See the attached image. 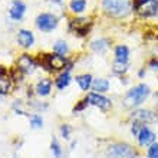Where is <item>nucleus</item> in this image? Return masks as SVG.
Wrapping results in <instances>:
<instances>
[{"instance_id": "obj_22", "label": "nucleus", "mask_w": 158, "mask_h": 158, "mask_svg": "<svg viewBox=\"0 0 158 158\" xmlns=\"http://www.w3.org/2000/svg\"><path fill=\"white\" fill-rule=\"evenodd\" d=\"M127 71H128V65L127 63L115 60V63H114V72L115 73H125Z\"/></svg>"}, {"instance_id": "obj_23", "label": "nucleus", "mask_w": 158, "mask_h": 158, "mask_svg": "<svg viewBox=\"0 0 158 158\" xmlns=\"http://www.w3.org/2000/svg\"><path fill=\"white\" fill-rule=\"evenodd\" d=\"M42 125H43V119L39 115H32L30 117V127L32 128H35V129L42 128Z\"/></svg>"}, {"instance_id": "obj_11", "label": "nucleus", "mask_w": 158, "mask_h": 158, "mask_svg": "<svg viewBox=\"0 0 158 158\" xmlns=\"http://www.w3.org/2000/svg\"><path fill=\"white\" fill-rule=\"evenodd\" d=\"M138 142H139V145L145 147V145H150V144H152V142L155 141V134L151 131L147 125H142L141 128V132H139V135L137 137Z\"/></svg>"}, {"instance_id": "obj_9", "label": "nucleus", "mask_w": 158, "mask_h": 158, "mask_svg": "<svg viewBox=\"0 0 158 158\" xmlns=\"http://www.w3.org/2000/svg\"><path fill=\"white\" fill-rule=\"evenodd\" d=\"M35 60L30 58L29 55H22L19 60H17V69L22 72V73H30V72L35 71Z\"/></svg>"}, {"instance_id": "obj_5", "label": "nucleus", "mask_w": 158, "mask_h": 158, "mask_svg": "<svg viewBox=\"0 0 158 158\" xmlns=\"http://www.w3.org/2000/svg\"><path fill=\"white\" fill-rule=\"evenodd\" d=\"M56 25H58V19L53 15H49V13H42L36 19V26L42 32H50L56 27Z\"/></svg>"}, {"instance_id": "obj_8", "label": "nucleus", "mask_w": 158, "mask_h": 158, "mask_svg": "<svg viewBox=\"0 0 158 158\" xmlns=\"http://www.w3.org/2000/svg\"><path fill=\"white\" fill-rule=\"evenodd\" d=\"M86 101H88V104L95 105V106H98V108H101V109H106V108H109V105H111V101H109L108 98H105V96H102L101 94H96V92L89 94V95L86 96Z\"/></svg>"}, {"instance_id": "obj_12", "label": "nucleus", "mask_w": 158, "mask_h": 158, "mask_svg": "<svg viewBox=\"0 0 158 158\" xmlns=\"http://www.w3.org/2000/svg\"><path fill=\"white\" fill-rule=\"evenodd\" d=\"M91 27V23L88 19H75L71 22V29L75 30L79 36H85Z\"/></svg>"}, {"instance_id": "obj_18", "label": "nucleus", "mask_w": 158, "mask_h": 158, "mask_svg": "<svg viewBox=\"0 0 158 158\" xmlns=\"http://www.w3.org/2000/svg\"><path fill=\"white\" fill-rule=\"evenodd\" d=\"M76 82H78V85L81 86L82 91H88L92 85V76L91 75H81L76 78Z\"/></svg>"}, {"instance_id": "obj_24", "label": "nucleus", "mask_w": 158, "mask_h": 158, "mask_svg": "<svg viewBox=\"0 0 158 158\" xmlns=\"http://www.w3.org/2000/svg\"><path fill=\"white\" fill-rule=\"evenodd\" d=\"M9 88H10V82H9V79L0 78V95L7 94V92H9Z\"/></svg>"}, {"instance_id": "obj_28", "label": "nucleus", "mask_w": 158, "mask_h": 158, "mask_svg": "<svg viewBox=\"0 0 158 158\" xmlns=\"http://www.w3.org/2000/svg\"><path fill=\"white\" fill-rule=\"evenodd\" d=\"M150 68L152 69V71H158V59H157V58L151 59V62H150Z\"/></svg>"}, {"instance_id": "obj_14", "label": "nucleus", "mask_w": 158, "mask_h": 158, "mask_svg": "<svg viewBox=\"0 0 158 158\" xmlns=\"http://www.w3.org/2000/svg\"><path fill=\"white\" fill-rule=\"evenodd\" d=\"M50 89H52V82H50L49 79H42L39 81L38 86H36V91L40 96H46L50 94Z\"/></svg>"}, {"instance_id": "obj_29", "label": "nucleus", "mask_w": 158, "mask_h": 158, "mask_svg": "<svg viewBox=\"0 0 158 158\" xmlns=\"http://www.w3.org/2000/svg\"><path fill=\"white\" fill-rule=\"evenodd\" d=\"M86 105H88V101H82V102H81L78 106H75V112H76V111H82V109L85 108Z\"/></svg>"}, {"instance_id": "obj_30", "label": "nucleus", "mask_w": 158, "mask_h": 158, "mask_svg": "<svg viewBox=\"0 0 158 158\" xmlns=\"http://www.w3.org/2000/svg\"><path fill=\"white\" fill-rule=\"evenodd\" d=\"M4 76H6V69L0 68V78H4Z\"/></svg>"}, {"instance_id": "obj_25", "label": "nucleus", "mask_w": 158, "mask_h": 158, "mask_svg": "<svg viewBox=\"0 0 158 158\" xmlns=\"http://www.w3.org/2000/svg\"><path fill=\"white\" fill-rule=\"evenodd\" d=\"M52 152H53V155H55V158H60V154H62V151H60V147H59V144L56 141H52Z\"/></svg>"}, {"instance_id": "obj_27", "label": "nucleus", "mask_w": 158, "mask_h": 158, "mask_svg": "<svg viewBox=\"0 0 158 158\" xmlns=\"http://www.w3.org/2000/svg\"><path fill=\"white\" fill-rule=\"evenodd\" d=\"M60 134H62L63 138H69V134H71V127H69V125H62V128H60Z\"/></svg>"}, {"instance_id": "obj_15", "label": "nucleus", "mask_w": 158, "mask_h": 158, "mask_svg": "<svg viewBox=\"0 0 158 158\" xmlns=\"http://www.w3.org/2000/svg\"><path fill=\"white\" fill-rule=\"evenodd\" d=\"M91 48H92V50H95L96 53H104V52L108 50L109 45L106 39H96V40H94L91 43Z\"/></svg>"}, {"instance_id": "obj_19", "label": "nucleus", "mask_w": 158, "mask_h": 158, "mask_svg": "<svg viewBox=\"0 0 158 158\" xmlns=\"http://www.w3.org/2000/svg\"><path fill=\"white\" fill-rule=\"evenodd\" d=\"M69 82H71V75H69V71H66L56 79V86H58L59 89H65V88L69 85Z\"/></svg>"}, {"instance_id": "obj_6", "label": "nucleus", "mask_w": 158, "mask_h": 158, "mask_svg": "<svg viewBox=\"0 0 158 158\" xmlns=\"http://www.w3.org/2000/svg\"><path fill=\"white\" fill-rule=\"evenodd\" d=\"M45 65L49 68L50 71H60L66 66V59L62 55L55 53V55H46Z\"/></svg>"}, {"instance_id": "obj_32", "label": "nucleus", "mask_w": 158, "mask_h": 158, "mask_svg": "<svg viewBox=\"0 0 158 158\" xmlns=\"http://www.w3.org/2000/svg\"><path fill=\"white\" fill-rule=\"evenodd\" d=\"M52 2H55V3H60L62 0H52Z\"/></svg>"}, {"instance_id": "obj_1", "label": "nucleus", "mask_w": 158, "mask_h": 158, "mask_svg": "<svg viewBox=\"0 0 158 158\" xmlns=\"http://www.w3.org/2000/svg\"><path fill=\"white\" fill-rule=\"evenodd\" d=\"M148 96H150V88L147 86V85H144V83H141V85L134 86L132 89L125 95L124 105L128 106V108L138 106V105H141Z\"/></svg>"}, {"instance_id": "obj_17", "label": "nucleus", "mask_w": 158, "mask_h": 158, "mask_svg": "<svg viewBox=\"0 0 158 158\" xmlns=\"http://www.w3.org/2000/svg\"><path fill=\"white\" fill-rule=\"evenodd\" d=\"M115 56H117L118 62L127 63V62H128V56H129L128 48H127V46H124V45L117 46V49H115Z\"/></svg>"}, {"instance_id": "obj_7", "label": "nucleus", "mask_w": 158, "mask_h": 158, "mask_svg": "<svg viewBox=\"0 0 158 158\" xmlns=\"http://www.w3.org/2000/svg\"><path fill=\"white\" fill-rule=\"evenodd\" d=\"M132 118L141 124H150V122H155L157 121V115L154 112H151L150 109H138L132 112Z\"/></svg>"}, {"instance_id": "obj_10", "label": "nucleus", "mask_w": 158, "mask_h": 158, "mask_svg": "<svg viewBox=\"0 0 158 158\" xmlns=\"http://www.w3.org/2000/svg\"><path fill=\"white\" fill-rule=\"evenodd\" d=\"M26 6L23 2L20 0H13L12 4H10V9H9V15L12 17L13 20H20L23 15H25Z\"/></svg>"}, {"instance_id": "obj_16", "label": "nucleus", "mask_w": 158, "mask_h": 158, "mask_svg": "<svg viewBox=\"0 0 158 158\" xmlns=\"http://www.w3.org/2000/svg\"><path fill=\"white\" fill-rule=\"evenodd\" d=\"M92 88H94V91H96V94H102V92H106L109 89V82L104 78L95 79L92 83Z\"/></svg>"}, {"instance_id": "obj_13", "label": "nucleus", "mask_w": 158, "mask_h": 158, "mask_svg": "<svg viewBox=\"0 0 158 158\" xmlns=\"http://www.w3.org/2000/svg\"><path fill=\"white\" fill-rule=\"evenodd\" d=\"M17 42H19V45L23 46V48H30L35 42L33 33H32L30 30H25V29L19 30V33H17Z\"/></svg>"}, {"instance_id": "obj_4", "label": "nucleus", "mask_w": 158, "mask_h": 158, "mask_svg": "<svg viewBox=\"0 0 158 158\" xmlns=\"http://www.w3.org/2000/svg\"><path fill=\"white\" fill-rule=\"evenodd\" d=\"M106 155H108V158H135L137 152L128 144L118 142V144H112V145L108 147Z\"/></svg>"}, {"instance_id": "obj_31", "label": "nucleus", "mask_w": 158, "mask_h": 158, "mask_svg": "<svg viewBox=\"0 0 158 158\" xmlns=\"http://www.w3.org/2000/svg\"><path fill=\"white\" fill-rule=\"evenodd\" d=\"M144 75H145V71H139V76H141V78H142V76H144Z\"/></svg>"}, {"instance_id": "obj_3", "label": "nucleus", "mask_w": 158, "mask_h": 158, "mask_svg": "<svg viewBox=\"0 0 158 158\" xmlns=\"http://www.w3.org/2000/svg\"><path fill=\"white\" fill-rule=\"evenodd\" d=\"M134 10L142 17H158V0H134Z\"/></svg>"}, {"instance_id": "obj_2", "label": "nucleus", "mask_w": 158, "mask_h": 158, "mask_svg": "<svg viewBox=\"0 0 158 158\" xmlns=\"http://www.w3.org/2000/svg\"><path fill=\"white\" fill-rule=\"evenodd\" d=\"M105 10L115 17L127 16L131 12V3L129 0H104Z\"/></svg>"}, {"instance_id": "obj_26", "label": "nucleus", "mask_w": 158, "mask_h": 158, "mask_svg": "<svg viewBox=\"0 0 158 158\" xmlns=\"http://www.w3.org/2000/svg\"><path fill=\"white\" fill-rule=\"evenodd\" d=\"M148 157L150 158H158V144H152L148 150Z\"/></svg>"}, {"instance_id": "obj_21", "label": "nucleus", "mask_w": 158, "mask_h": 158, "mask_svg": "<svg viewBox=\"0 0 158 158\" xmlns=\"http://www.w3.org/2000/svg\"><path fill=\"white\" fill-rule=\"evenodd\" d=\"M53 49H55V52H56V53L65 55V53L68 52V45H66V42H63V40L56 42V43H55V46H53Z\"/></svg>"}, {"instance_id": "obj_20", "label": "nucleus", "mask_w": 158, "mask_h": 158, "mask_svg": "<svg viewBox=\"0 0 158 158\" xmlns=\"http://www.w3.org/2000/svg\"><path fill=\"white\" fill-rule=\"evenodd\" d=\"M69 6L73 13H82L86 7V0H72Z\"/></svg>"}]
</instances>
